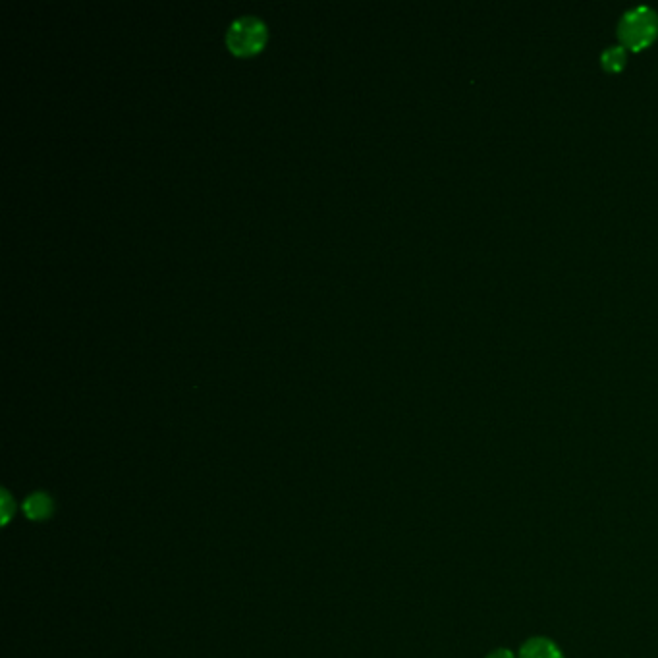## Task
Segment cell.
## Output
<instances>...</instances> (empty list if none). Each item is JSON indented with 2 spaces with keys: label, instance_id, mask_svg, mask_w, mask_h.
<instances>
[{
  "label": "cell",
  "instance_id": "6da1fadb",
  "mask_svg": "<svg viewBox=\"0 0 658 658\" xmlns=\"http://www.w3.org/2000/svg\"><path fill=\"white\" fill-rule=\"evenodd\" d=\"M658 35V14L647 4H637L624 12L618 24V37L624 47L639 51L649 47Z\"/></svg>",
  "mask_w": 658,
  "mask_h": 658
},
{
  "label": "cell",
  "instance_id": "7a4b0ae2",
  "mask_svg": "<svg viewBox=\"0 0 658 658\" xmlns=\"http://www.w3.org/2000/svg\"><path fill=\"white\" fill-rule=\"evenodd\" d=\"M265 41V24L255 16L236 18L226 31V43L236 55H251L261 49Z\"/></svg>",
  "mask_w": 658,
  "mask_h": 658
},
{
  "label": "cell",
  "instance_id": "3957f363",
  "mask_svg": "<svg viewBox=\"0 0 658 658\" xmlns=\"http://www.w3.org/2000/svg\"><path fill=\"white\" fill-rule=\"evenodd\" d=\"M518 658H564L560 653V649L545 637H535L529 639L523 647H521L520 657Z\"/></svg>",
  "mask_w": 658,
  "mask_h": 658
},
{
  "label": "cell",
  "instance_id": "277c9868",
  "mask_svg": "<svg viewBox=\"0 0 658 658\" xmlns=\"http://www.w3.org/2000/svg\"><path fill=\"white\" fill-rule=\"evenodd\" d=\"M601 62L608 72H620L626 62H628V53L624 45H610L606 47L601 55Z\"/></svg>",
  "mask_w": 658,
  "mask_h": 658
},
{
  "label": "cell",
  "instance_id": "5b68a950",
  "mask_svg": "<svg viewBox=\"0 0 658 658\" xmlns=\"http://www.w3.org/2000/svg\"><path fill=\"white\" fill-rule=\"evenodd\" d=\"M47 512H49V500H47V498L41 496V500H39V498L35 496V498L29 500V516H33V518H43V516H47Z\"/></svg>",
  "mask_w": 658,
  "mask_h": 658
},
{
  "label": "cell",
  "instance_id": "8992f818",
  "mask_svg": "<svg viewBox=\"0 0 658 658\" xmlns=\"http://www.w3.org/2000/svg\"><path fill=\"white\" fill-rule=\"evenodd\" d=\"M487 658H516L514 657V653L512 651H508V649H498V651H494V653H491L489 657Z\"/></svg>",
  "mask_w": 658,
  "mask_h": 658
}]
</instances>
